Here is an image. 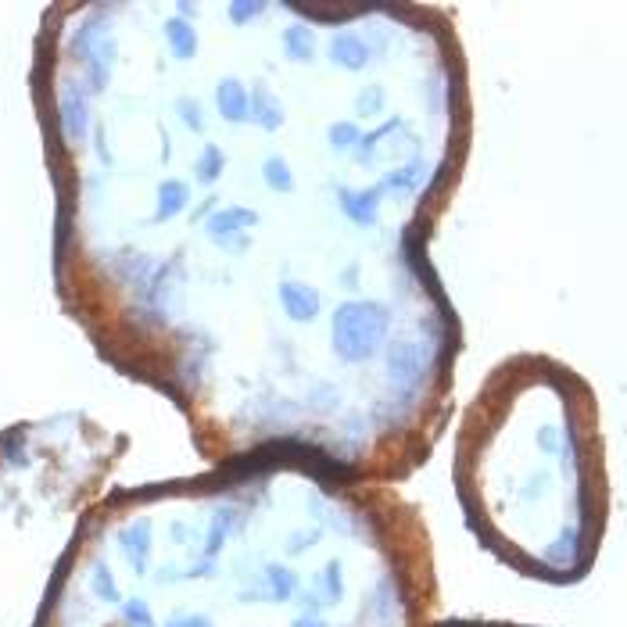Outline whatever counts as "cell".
Wrapping results in <instances>:
<instances>
[{"instance_id": "cell-1", "label": "cell", "mask_w": 627, "mask_h": 627, "mask_svg": "<svg viewBox=\"0 0 627 627\" xmlns=\"http://www.w3.org/2000/svg\"><path fill=\"white\" fill-rule=\"evenodd\" d=\"M57 112L144 244L83 305L219 466L399 484L449 416L462 323L430 258L470 155V76L434 4L90 11Z\"/></svg>"}, {"instance_id": "cell-2", "label": "cell", "mask_w": 627, "mask_h": 627, "mask_svg": "<svg viewBox=\"0 0 627 627\" xmlns=\"http://www.w3.org/2000/svg\"><path fill=\"white\" fill-rule=\"evenodd\" d=\"M438 560L395 484L244 459L90 527L40 627H430Z\"/></svg>"}, {"instance_id": "cell-3", "label": "cell", "mask_w": 627, "mask_h": 627, "mask_svg": "<svg viewBox=\"0 0 627 627\" xmlns=\"http://www.w3.org/2000/svg\"><path fill=\"white\" fill-rule=\"evenodd\" d=\"M552 362L510 359L473 395L456 434V495L470 531L502 563L573 581L595 556L602 495L592 430L563 373L541 412Z\"/></svg>"}, {"instance_id": "cell-4", "label": "cell", "mask_w": 627, "mask_h": 627, "mask_svg": "<svg viewBox=\"0 0 627 627\" xmlns=\"http://www.w3.org/2000/svg\"><path fill=\"white\" fill-rule=\"evenodd\" d=\"M430 627H513V624H477V621H434Z\"/></svg>"}]
</instances>
